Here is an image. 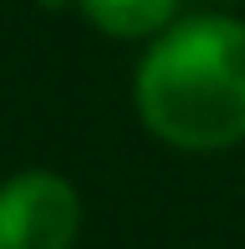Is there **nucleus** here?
Returning <instances> with one entry per match:
<instances>
[{"label": "nucleus", "mask_w": 245, "mask_h": 249, "mask_svg": "<svg viewBox=\"0 0 245 249\" xmlns=\"http://www.w3.org/2000/svg\"><path fill=\"white\" fill-rule=\"evenodd\" d=\"M138 112L179 153H220L245 138V26L194 16L169 26L138 66Z\"/></svg>", "instance_id": "1"}, {"label": "nucleus", "mask_w": 245, "mask_h": 249, "mask_svg": "<svg viewBox=\"0 0 245 249\" xmlns=\"http://www.w3.org/2000/svg\"><path fill=\"white\" fill-rule=\"evenodd\" d=\"M82 198L61 173H16L0 183V249H72Z\"/></svg>", "instance_id": "2"}, {"label": "nucleus", "mask_w": 245, "mask_h": 249, "mask_svg": "<svg viewBox=\"0 0 245 249\" xmlns=\"http://www.w3.org/2000/svg\"><path fill=\"white\" fill-rule=\"evenodd\" d=\"M82 16L92 20L102 36H118V41H133V36H153L174 20L179 0H77Z\"/></svg>", "instance_id": "3"}]
</instances>
